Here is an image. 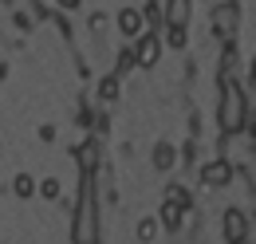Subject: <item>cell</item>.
I'll use <instances>...</instances> for the list:
<instances>
[{
	"mask_svg": "<svg viewBox=\"0 0 256 244\" xmlns=\"http://www.w3.org/2000/svg\"><path fill=\"white\" fill-rule=\"evenodd\" d=\"M221 130L224 134H240L244 130V122H252V110H248V102H244V91L232 83V79H224V91H221Z\"/></svg>",
	"mask_w": 256,
	"mask_h": 244,
	"instance_id": "cell-1",
	"label": "cell"
},
{
	"mask_svg": "<svg viewBox=\"0 0 256 244\" xmlns=\"http://www.w3.org/2000/svg\"><path fill=\"white\" fill-rule=\"evenodd\" d=\"M71 240L75 244H95L98 240V209H95V185H91V178L83 182V197H79L75 224H71Z\"/></svg>",
	"mask_w": 256,
	"mask_h": 244,
	"instance_id": "cell-2",
	"label": "cell"
},
{
	"mask_svg": "<svg viewBox=\"0 0 256 244\" xmlns=\"http://www.w3.org/2000/svg\"><path fill=\"white\" fill-rule=\"evenodd\" d=\"M224 236H228V244L248 240V216L240 213V209H228V213H224Z\"/></svg>",
	"mask_w": 256,
	"mask_h": 244,
	"instance_id": "cell-3",
	"label": "cell"
},
{
	"mask_svg": "<svg viewBox=\"0 0 256 244\" xmlns=\"http://www.w3.org/2000/svg\"><path fill=\"white\" fill-rule=\"evenodd\" d=\"M228 178H232V166H228L224 158H213V162L201 170V182L209 185V189H221V185H228Z\"/></svg>",
	"mask_w": 256,
	"mask_h": 244,
	"instance_id": "cell-4",
	"label": "cell"
},
{
	"mask_svg": "<svg viewBox=\"0 0 256 244\" xmlns=\"http://www.w3.org/2000/svg\"><path fill=\"white\" fill-rule=\"evenodd\" d=\"M158 56H162V40H158V36H146V40L134 48V60L142 63V67H154Z\"/></svg>",
	"mask_w": 256,
	"mask_h": 244,
	"instance_id": "cell-5",
	"label": "cell"
},
{
	"mask_svg": "<svg viewBox=\"0 0 256 244\" xmlns=\"http://www.w3.org/2000/svg\"><path fill=\"white\" fill-rule=\"evenodd\" d=\"M213 28L221 32V36H232V32H236V4H221V8H217Z\"/></svg>",
	"mask_w": 256,
	"mask_h": 244,
	"instance_id": "cell-6",
	"label": "cell"
},
{
	"mask_svg": "<svg viewBox=\"0 0 256 244\" xmlns=\"http://www.w3.org/2000/svg\"><path fill=\"white\" fill-rule=\"evenodd\" d=\"M170 28H186L190 24V0H170Z\"/></svg>",
	"mask_w": 256,
	"mask_h": 244,
	"instance_id": "cell-7",
	"label": "cell"
},
{
	"mask_svg": "<svg viewBox=\"0 0 256 244\" xmlns=\"http://www.w3.org/2000/svg\"><path fill=\"white\" fill-rule=\"evenodd\" d=\"M118 28L126 32V36H134V32L142 28V16H138L134 8H122V12H118Z\"/></svg>",
	"mask_w": 256,
	"mask_h": 244,
	"instance_id": "cell-8",
	"label": "cell"
},
{
	"mask_svg": "<svg viewBox=\"0 0 256 244\" xmlns=\"http://www.w3.org/2000/svg\"><path fill=\"white\" fill-rule=\"evenodd\" d=\"M182 216H186L182 205H174V201H166V205H162V220H166L170 228H182Z\"/></svg>",
	"mask_w": 256,
	"mask_h": 244,
	"instance_id": "cell-9",
	"label": "cell"
},
{
	"mask_svg": "<svg viewBox=\"0 0 256 244\" xmlns=\"http://www.w3.org/2000/svg\"><path fill=\"white\" fill-rule=\"evenodd\" d=\"M95 162H98V150H95V142L79 146V166H83V170H95Z\"/></svg>",
	"mask_w": 256,
	"mask_h": 244,
	"instance_id": "cell-10",
	"label": "cell"
},
{
	"mask_svg": "<svg viewBox=\"0 0 256 244\" xmlns=\"http://www.w3.org/2000/svg\"><path fill=\"white\" fill-rule=\"evenodd\" d=\"M154 166H158V170H170V166H174V150H170L166 142L154 150Z\"/></svg>",
	"mask_w": 256,
	"mask_h": 244,
	"instance_id": "cell-11",
	"label": "cell"
},
{
	"mask_svg": "<svg viewBox=\"0 0 256 244\" xmlns=\"http://www.w3.org/2000/svg\"><path fill=\"white\" fill-rule=\"evenodd\" d=\"M154 236H158V220H154V216H146V220L138 224V240H154Z\"/></svg>",
	"mask_w": 256,
	"mask_h": 244,
	"instance_id": "cell-12",
	"label": "cell"
},
{
	"mask_svg": "<svg viewBox=\"0 0 256 244\" xmlns=\"http://www.w3.org/2000/svg\"><path fill=\"white\" fill-rule=\"evenodd\" d=\"M16 193H20V197H32V193H36V182L28 178V174H20V178H16Z\"/></svg>",
	"mask_w": 256,
	"mask_h": 244,
	"instance_id": "cell-13",
	"label": "cell"
},
{
	"mask_svg": "<svg viewBox=\"0 0 256 244\" xmlns=\"http://www.w3.org/2000/svg\"><path fill=\"white\" fill-rule=\"evenodd\" d=\"M98 94H102V98H114V94H118V75H110V79H102V87H98Z\"/></svg>",
	"mask_w": 256,
	"mask_h": 244,
	"instance_id": "cell-14",
	"label": "cell"
},
{
	"mask_svg": "<svg viewBox=\"0 0 256 244\" xmlns=\"http://www.w3.org/2000/svg\"><path fill=\"white\" fill-rule=\"evenodd\" d=\"M44 197H48V201H56V197H60V182H56V178H48V182H44Z\"/></svg>",
	"mask_w": 256,
	"mask_h": 244,
	"instance_id": "cell-15",
	"label": "cell"
},
{
	"mask_svg": "<svg viewBox=\"0 0 256 244\" xmlns=\"http://www.w3.org/2000/svg\"><path fill=\"white\" fill-rule=\"evenodd\" d=\"M170 44L174 48H186V28H170Z\"/></svg>",
	"mask_w": 256,
	"mask_h": 244,
	"instance_id": "cell-16",
	"label": "cell"
},
{
	"mask_svg": "<svg viewBox=\"0 0 256 244\" xmlns=\"http://www.w3.org/2000/svg\"><path fill=\"white\" fill-rule=\"evenodd\" d=\"M60 4H64V8H75V4H79V0H60Z\"/></svg>",
	"mask_w": 256,
	"mask_h": 244,
	"instance_id": "cell-17",
	"label": "cell"
}]
</instances>
